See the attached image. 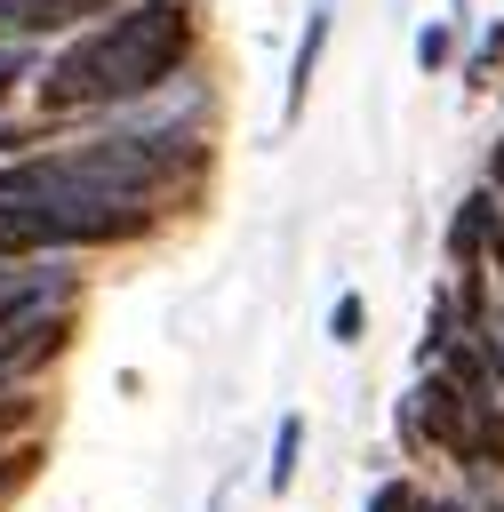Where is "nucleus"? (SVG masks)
I'll return each instance as SVG.
<instances>
[{"mask_svg": "<svg viewBox=\"0 0 504 512\" xmlns=\"http://www.w3.org/2000/svg\"><path fill=\"white\" fill-rule=\"evenodd\" d=\"M64 344H72V320H64V312H40V320H24L16 336H0V368H8V376H32V368H48Z\"/></svg>", "mask_w": 504, "mask_h": 512, "instance_id": "6", "label": "nucleus"}, {"mask_svg": "<svg viewBox=\"0 0 504 512\" xmlns=\"http://www.w3.org/2000/svg\"><path fill=\"white\" fill-rule=\"evenodd\" d=\"M488 192L504 200V136H496V160H488Z\"/></svg>", "mask_w": 504, "mask_h": 512, "instance_id": "18", "label": "nucleus"}, {"mask_svg": "<svg viewBox=\"0 0 504 512\" xmlns=\"http://www.w3.org/2000/svg\"><path fill=\"white\" fill-rule=\"evenodd\" d=\"M496 56H504V24H488V40H480V56H472V80H488Z\"/></svg>", "mask_w": 504, "mask_h": 512, "instance_id": "15", "label": "nucleus"}, {"mask_svg": "<svg viewBox=\"0 0 504 512\" xmlns=\"http://www.w3.org/2000/svg\"><path fill=\"white\" fill-rule=\"evenodd\" d=\"M448 56H456V40H448V24H424V32H416V64H424V72H440Z\"/></svg>", "mask_w": 504, "mask_h": 512, "instance_id": "13", "label": "nucleus"}, {"mask_svg": "<svg viewBox=\"0 0 504 512\" xmlns=\"http://www.w3.org/2000/svg\"><path fill=\"white\" fill-rule=\"evenodd\" d=\"M24 72H32V48H8V56H0V96H8Z\"/></svg>", "mask_w": 504, "mask_h": 512, "instance_id": "16", "label": "nucleus"}, {"mask_svg": "<svg viewBox=\"0 0 504 512\" xmlns=\"http://www.w3.org/2000/svg\"><path fill=\"white\" fill-rule=\"evenodd\" d=\"M328 336H336V344H360V336H368V296H360V288H344V296L328 304Z\"/></svg>", "mask_w": 504, "mask_h": 512, "instance_id": "11", "label": "nucleus"}, {"mask_svg": "<svg viewBox=\"0 0 504 512\" xmlns=\"http://www.w3.org/2000/svg\"><path fill=\"white\" fill-rule=\"evenodd\" d=\"M48 248H56L48 208H40V200H0V272H16V264H32V256H48Z\"/></svg>", "mask_w": 504, "mask_h": 512, "instance_id": "5", "label": "nucleus"}, {"mask_svg": "<svg viewBox=\"0 0 504 512\" xmlns=\"http://www.w3.org/2000/svg\"><path fill=\"white\" fill-rule=\"evenodd\" d=\"M296 456H304V416L288 408V416L272 424V464H264V488H272V496H288V480H296Z\"/></svg>", "mask_w": 504, "mask_h": 512, "instance_id": "8", "label": "nucleus"}, {"mask_svg": "<svg viewBox=\"0 0 504 512\" xmlns=\"http://www.w3.org/2000/svg\"><path fill=\"white\" fill-rule=\"evenodd\" d=\"M496 208H504V200H496L488 184L456 200V216H448V264H456V272H480V264H488V232H496Z\"/></svg>", "mask_w": 504, "mask_h": 512, "instance_id": "4", "label": "nucleus"}, {"mask_svg": "<svg viewBox=\"0 0 504 512\" xmlns=\"http://www.w3.org/2000/svg\"><path fill=\"white\" fill-rule=\"evenodd\" d=\"M424 512H472V504H456V496H440V504H424Z\"/></svg>", "mask_w": 504, "mask_h": 512, "instance_id": "19", "label": "nucleus"}, {"mask_svg": "<svg viewBox=\"0 0 504 512\" xmlns=\"http://www.w3.org/2000/svg\"><path fill=\"white\" fill-rule=\"evenodd\" d=\"M408 400H416V432H424V448H440V456L464 464V456H472V408H464V392H456L448 376H424Z\"/></svg>", "mask_w": 504, "mask_h": 512, "instance_id": "3", "label": "nucleus"}, {"mask_svg": "<svg viewBox=\"0 0 504 512\" xmlns=\"http://www.w3.org/2000/svg\"><path fill=\"white\" fill-rule=\"evenodd\" d=\"M104 8H128V0H24V32H40V24H72V16H104Z\"/></svg>", "mask_w": 504, "mask_h": 512, "instance_id": "9", "label": "nucleus"}, {"mask_svg": "<svg viewBox=\"0 0 504 512\" xmlns=\"http://www.w3.org/2000/svg\"><path fill=\"white\" fill-rule=\"evenodd\" d=\"M472 464H488V472H504V400L472 416Z\"/></svg>", "mask_w": 504, "mask_h": 512, "instance_id": "10", "label": "nucleus"}, {"mask_svg": "<svg viewBox=\"0 0 504 512\" xmlns=\"http://www.w3.org/2000/svg\"><path fill=\"white\" fill-rule=\"evenodd\" d=\"M48 224H56V248H112V240H136L152 216L144 200H104V192H72V200H40Z\"/></svg>", "mask_w": 504, "mask_h": 512, "instance_id": "2", "label": "nucleus"}, {"mask_svg": "<svg viewBox=\"0 0 504 512\" xmlns=\"http://www.w3.org/2000/svg\"><path fill=\"white\" fill-rule=\"evenodd\" d=\"M320 48H328V8H312V16H304V32H296V64H288V96H280V112H288V120H304V96H312Z\"/></svg>", "mask_w": 504, "mask_h": 512, "instance_id": "7", "label": "nucleus"}, {"mask_svg": "<svg viewBox=\"0 0 504 512\" xmlns=\"http://www.w3.org/2000/svg\"><path fill=\"white\" fill-rule=\"evenodd\" d=\"M192 56V8L184 0H136L112 24H96L88 40H72L48 72H40V104L72 112V104H120L144 96L160 80H176Z\"/></svg>", "mask_w": 504, "mask_h": 512, "instance_id": "1", "label": "nucleus"}, {"mask_svg": "<svg viewBox=\"0 0 504 512\" xmlns=\"http://www.w3.org/2000/svg\"><path fill=\"white\" fill-rule=\"evenodd\" d=\"M368 512H424V496H416V480H384L368 496Z\"/></svg>", "mask_w": 504, "mask_h": 512, "instance_id": "14", "label": "nucleus"}, {"mask_svg": "<svg viewBox=\"0 0 504 512\" xmlns=\"http://www.w3.org/2000/svg\"><path fill=\"white\" fill-rule=\"evenodd\" d=\"M0 280H8V272H0Z\"/></svg>", "mask_w": 504, "mask_h": 512, "instance_id": "20", "label": "nucleus"}, {"mask_svg": "<svg viewBox=\"0 0 504 512\" xmlns=\"http://www.w3.org/2000/svg\"><path fill=\"white\" fill-rule=\"evenodd\" d=\"M488 264L504 272V208H496V232H488Z\"/></svg>", "mask_w": 504, "mask_h": 512, "instance_id": "17", "label": "nucleus"}, {"mask_svg": "<svg viewBox=\"0 0 504 512\" xmlns=\"http://www.w3.org/2000/svg\"><path fill=\"white\" fill-rule=\"evenodd\" d=\"M448 344H456V296H432V328H424V352L440 360Z\"/></svg>", "mask_w": 504, "mask_h": 512, "instance_id": "12", "label": "nucleus"}]
</instances>
